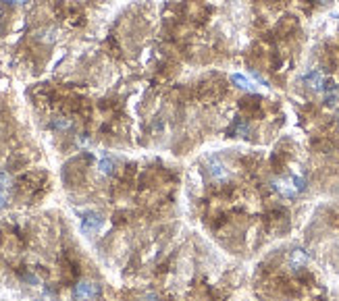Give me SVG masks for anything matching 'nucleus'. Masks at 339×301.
<instances>
[{
    "instance_id": "nucleus-1",
    "label": "nucleus",
    "mask_w": 339,
    "mask_h": 301,
    "mask_svg": "<svg viewBox=\"0 0 339 301\" xmlns=\"http://www.w3.org/2000/svg\"><path fill=\"white\" fill-rule=\"evenodd\" d=\"M100 297V285L92 281H79L73 287V299L75 301H94Z\"/></svg>"
},
{
    "instance_id": "nucleus-2",
    "label": "nucleus",
    "mask_w": 339,
    "mask_h": 301,
    "mask_svg": "<svg viewBox=\"0 0 339 301\" xmlns=\"http://www.w3.org/2000/svg\"><path fill=\"white\" fill-rule=\"evenodd\" d=\"M104 227V218L98 214V212H85L81 216V231L85 235H94V233H100Z\"/></svg>"
},
{
    "instance_id": "nucleus-3",
    "label": "nucleus",
    "mask_w": 339,
    "mask_h": 301,
    "mask_svg": "<svg viewBox=\"0 0 339 301\" xmlns=\"http://www.w3.org/2000/svg\"><path fill=\"white\" fill-rule=\"evenodd\" d=\"M308 262H310V256H308V252H306V249H302V247L291 249V252H289V256H287V264H289V268L293 270V272H298V270L306 268V264H308Z\"/></svg>"
},
{
    "instance_id": "nucleus-4",
    "label": "nucleus",
    "mask_w": 339,
    "mask_h": 301,
    "mask_svg": "<svg viewBox=\"0 0 339 301\" xmlns=\"http://www.w3.org/2000/svg\"><path fill=\"white\" fill-rule=\"evenodd\" d=\"M208 174H210L212 181H225L229 177V170H227L223 160H219L217 156H212L208 160Z\"/></svg>"
},
{
    "instance_id": "nucleus-5",
    "label": "nucleus",
    "mask_w": 339,
    "mask_h": 301,
    "mask_svg": "<svg viewBox=\"0 0 339 301\" xmlns=\"http://www.w3.org/2000/svg\"><path fill=\"white\" fill-rule=\"evenodd\" d=\"M321 94H323V98H325V102H327L329 106H335V104L339 102V85H337L333 79H325Z\"/></svg>"
},
{
    "instance_id": "nucleus-6",
    "label": "nucleus",
    "mask_w": 339,
    "mask_h": 301,
    "mask_svg": "<svg viewBox=\"0 0 339 301\" xmlns=\"http://www.w3.org/2000/svg\"><path fill=\"white\" fill-rule=\"evenodd\" d=\"M270 187H273V191H277L283 197H296L298 195V189L293 187L291 179H277V181H273V183H270Z\"/></svg>"
},
{
    "instance_id": "nucleus-7",
    "label": "nucleus",
    "mask_w": 339,
    "mask_h": 301,
    "mask_svg": "<svg viewBox=\"0 0 339 301\" xmlns=\"http://www.w3.org/2000/svg\"><path fill=\"white\" fill-rule=\"evenodd\" d=\"M302 81H304L308 87H312L314 92H321V89H323V83H325V75H323L319 69H310L308 73L302 75Z\"/></svg>"
},
{
    "instance_id": "nucleus-8",
    "label": "nucleus",
    "mask_w": 339,
    "mask_h": 301,
    "mask_svg": "<svg viewBox=\"0 0 339 301\" xmlns=\"http://www.w3.org/2000/svg\"><path fill=\"white\" fill-rule=\"evenodd\" d=\"M227 135L229 137H248L250 135V125L245 123L243 118H233V123L229 125V129H227Z\"/></svg>"
},
{
    "instance_id": "nucleus-9",
    "label": "nucleus",
    "mask_w": 339,
    "mask_h": 301,
    "mask_svg": "<svg viewBox=\"0 0 339 301\" xmlns=\"http://www.w3.org/2000/svg\"><path fill=\"white\" fill-rule=\"evenodd\" d=\"M231 83L235 85V87H239V89H243V92H256V85L252 83V79L250 77H245V75H241V73H233L231 75Z\"/></svg>"
},
{
    "instance_id": "nucleus-10",
    "label": "nucleus",
    "mask_w": 339,
    "mask_h": 301,
    "mask_svg": "<svg viewBox=\"0 0 339 301\" xmlns=\"http://www.w3.org/2000/svg\"><path fill=\"white\" fill-rule=\"evenodd\" d=\"M50 127L54 129V131H69L71 127H73V123L69 118H65V116H54L52 120H50Z\"/></svg>"
},
{
    "instance_id": "nucleus-11",
    "label": "nucleus",
    "mask_w": 339,
    "mask_h": 301,
    "mask_svg": "<svg viewBox=\"0 0 339 301\" xmlns=\"http://www.w3.org/2000/svg\"><path fill=\"white\" fill-rule=\"evenodd\" d=\"M58 38V32L54 27H48V29H42V32H38V40L46 42V44H54Z\"/></svg>"
},
{
    "instance_id": "nucleus-12",
    "label": "nucleus",
    "mask_w": 339,
    "mask_h": 301,
    "mask_svg": "<svg viewBox=\"0 0 339 301\" xmlns=\"http://www.w3.org/2000/svg\"><path fill=\"white\" fill-rule=\"evenodd\" d=\"M115 166H117V162H115L112 158H108V156L98 162V168H100V172H104V174H112V172H115Z\"/></svg>"
},
{
    "instance_id": "nucleus-13",
    "label": "nucleus",
    "mask_w": 339,
    "mask_h": 301,
    "mask_svg": "<svg viewBox=\"0 0 339 301\" xmlns=\"http://www.w3.org/2000/svg\"><path fill=\"white\" fill-rule=\"evenodd\" d=\"M291 179V183H293V187L298 189V193H302V191H306V187H308V183H306V179L302 177V174H291L289 177Z\"/></svg>"
},
{
    "instance_id": "nucleus-14",
    "label": "nucleus",
    "mask_w": 339,
    "mask_h": 301,
    "mask_svg": "<svg viewBox=\"0 0 339 301\" xmlns=\"http://www.w3.org/2000/svg\"><path fill=\"white\" fill-rule=\"evenodd\" d=\"M11 187V174L7 170H0V189H7Z\"/></svg>"
},
{
    "instance_id": "nucleus-15",
    "label": "nucleus",
    "mask_w": 339,
    "mask_h": 301,
    "mask_svg": "<svg viewBox=\"0 0 339 301\" xmlns=\"http://www.w3.org/2000/svg\"><path fill=\"white\" fill-rule=\"evenodd\" d=\"M21 279H23L27 285H40V279H38L34 272H23V274H21Z\"/></svg>"
},
{
    "instance_id": "nucleus-16",
    "label": "nucleus",
    "mask_w": 339,
    "mask_h": 301,
    "mask_svg": "<svg viewBox=\"0 0 339 301\" xmlns=\"http://www.w3.org/2000/svg\"><path fill=\"white\" fill-rule=\"evenodd\" d=\"M9 204V191L7 189H0V210H5Z\"/></svg>"
},
{
    "instance_id": "nucleus-17",
    "label": "nucleus",
    "mask_w": 339,
    "mask_h": 301,
    "mask_svg": "<svg viewBox=\"0 0 339 301\" xmlns=\"http://www.w3.org/2000/svg\"><path fill=\"white\" fill-rule=\"evenodd\" d=\"M252 77H254L258 83H262V85H268V81H266V79H264V77L258 73V71H252Z\"/></svg>"
},
{
    "instance_id": "nucleus-18",
    "label": "nucleus",
    "mask_w": 339,
    "mask_h": 301,
    "mask_svg": "<svg viewBox=\"0 0 339 301\" xmlns=\"http://www.w3.org/2000/svg\"><path fill=\"white\" fill-rule=\"evenodd\" d=\"M146 301H159V295L156 293H146Z\"/></svg>"
},
{
    "instance_id": "nucleus-19",
    "label": "nucleus",
    "mask_w": 339,
    "mask_h": 301,
    "mask_svg": "<svg viewBox=\"0 0 339 301\" xmlns=\"http://www.w3.org/2000/svg\"><path fill=\"white\" fill-rule=\"evenodd\" d=\"M7 3H11V5H25V3H29V0H7Z\"/></svg>"
},
{
    "instance_id": "nucleus-20",
    "label": "nucleus",
    "mask_w": 339,
    "mask_h": 301,
    "mask_svg": "<svg viewBox=\"0 0 339 301\" xmlns=\"http://www.w3.org/2000/svg\"><path fill=\"white\" fill-rule=\"evenodd\" d=\"M337 125H339V118H337Z\"/></svg>"
}]
</instances>
